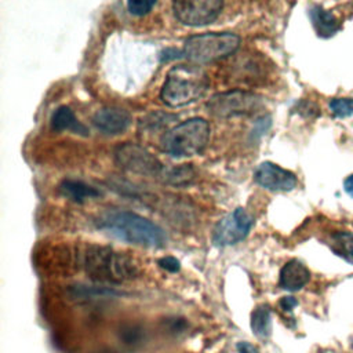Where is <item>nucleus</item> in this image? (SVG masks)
<instances>
[{
  "label": "nucleus",
  "instance_id": "obj_11",
  "mask_svg": "<svg viewBox=\"0 0 353 353\" xmlns=\"http://www.w3.org/2000/svg\"><path fill=\"white\" fill-rule=\"evenodd\" d=\"M132 117L128 110L117 106H106L98 109L92 116L94 125L105 134L117 135L131 125Z\"/></svg>",
  "mask_w": 353,
  "mask_h": 353
},
{
  "label": "nucleus",
  "instance_id": "obj_5",
  "mask_svg": "<svg viewBox=\"0 0 353 353\" xmlns=\"http://www.w3.org/2000/svg\"><path fill=\"white\" fill-rule=\"evenodd\" d=\"M240 46V37L230 32H210L185 40L182 55L194 63H208L232 55Z\"/></svg>",
  "mask_w": 353,
  "mask_h": 353
},
{
  "label": "nucleus",
  "instance_id": "obj_4",
  "mask_svg": "<svg viewBox=\"0 0 353 353\" xmlns=\"http://www.w3.org/2000/svg\"><path fill=\"white\" fill-rule=\"evenodd\" d=\"M210 124L203 117L188 119L160 137V148L174 157H189L204 150L210 139Z\"/></svg>",
  "mask_w": 353,
  "mask_h": 353
},
{
  "label": "nucleus",
  "instance_id": "obj_15",
  "mask_svg": "<svg viewBox=\"0 0 353 353\" xmlns=\"http://www.w3.org/2000/svg\"><path fill=\"white\" fill-rule=\"evenodd\" d=\"M59 192L66 199H69L74 203H84L88 199L101 196V192L97 188L87 185L85 182L79 181V179H63L59 183Z\"/></svg>",
  "mask_w": 353,
  "mask_h": 353
},
{
  "label": "nucleus",
  "instance_id": "obj_16",
  "mask_svg": "<svg viewBox=\"0 0 353 353\" xmlns=\"http://www.w3.org/2000/svg\"><path fill=\"white\" fill-rule=\"evenodd\" d=\"M330 247L336 255L353 265V232H335L330 239Z\"/></svg>",
  "mask_w": 353,
  "mask_h": 353
},
{
  "label": "nucleus",
  "instance_id": "obj_1",
  "mask_svg": "<svg viewBox=\"0 0 353 353\" xmlns=\"http://www.w3.org/2000/svg\"><path fill=\"white\" fill-rule=\"evenodd\" d=\"M97 226L116 239L143 247H161L167 241L165 232L157 223L131 211H106L99 215Z\"/></svg>",
  "mask_w": 353,
  "mask_h": 353
},
{
  "label": "nucleus",
  "instance_id": "obj_8",
  "mask_svg": "<svg viewBox=\"0 0 353 353\" xmlns=\"http://www.w3.org/2000/svg\"><path fill=\"white\" fill-rule=\"evenodd\" d=\"M254 226V216L245 208H236L225 215L215 225L212 232V243L219 247L233 245L244 240Z\"/></svg>",
  "mask_w": 353,
  "mask_h": 353
},
{
  "label": "nucleus",
  "instance_id": "obj_3",
  "mask_svg": "<svg viewBox=\"0 0 353 353\" xmlns=\"http://www.w3.org/2000/svg\"><path fill=\"white\" fill-rule=\"evenodd\" d=\"M83 266L85 273L97 281L123 283L138 274V266L130 256L101 245H88L85 248Z\"/></svg>",
  "mask_w": 353,
  "mask_h": 353
},
{
  "label": "nucleus",
  "instance_id": "obj_22",
  "mask_svg": "<svg viewBox=\"0 0 353 353\" xmlns=\"http://www.w3.org/2000/svg\"><path fill=\"white\" fill-rule=\"evenodd\" d=\"M154 4H156V1H153V0H150V1L149 0H132V1L127 3V8H128L130 14L141 17V15L148 14L154 7Z\"/></svg>",
  "mask_w": 353,
  "mask_h": 353
},
{
  "label": "nucleus",
  "instance_id": "obj_2",
  "mask_svg": "<svg viewBox=\"0 0 353 353\" xmlns=\"http://www.w3.org/2000/svg\"><path fill=\"white\" fill-rule=\"evenodd\" d=\"M208 87L210 80L203 69L194 65H175L165 76L160 98L167 106L179 108L200 99Z\"/></svg>",
  "mask_w": 353,
  "mask_h": 353
},
{
  "label": "nucleus",
  "instance_id": "obj_10",
  "mask_svg": "<svg viewBox=\"0 0 353 353\" xmlns=\"http://www.w3.org/2000/svg\"><path fill=\"white\" fill-rule=\"evenodd\" d=\"M254 179L259 186L270 192H290L298 183L294 172L272 161L261 163L254 171Z\"/></svg>",
  "mask_w": 353,
  "mask_h": 353
},
{
  "label": "nucleus",
  "instance_id": "obj_12",
  "mask_svg": "<svg viewBox=\"0 0 353 353\" xmlns=\"http://www.w3.org/2000/svg\"><path fill=\"white\" fill-rule=\"evenodd\" d=\"M310 280L309 269L298 259L288 261L280 270L279 284L287 291H298Z\"/></svg>",
  "mask_w": 353,
  "mask_h": 353
},
{
  "label": "nucleus",
  "instance_id": "obj_27",
  "mask_svg": "<svg viewBox=\"0 0 353 353\" xmlns=\"http://www.w3.org/2000/svg\"><path fill=\"white\" fill-rule=\"evenodd\" d=\"M343 188H345V192L353 197V174L349 175V176L345 179Z\"/></svg>",
  "mask_w": 353,
  "mask_h": 353
},
{
  "label": "nucleus",
  "instance_id": "obj_19",
  "mask_svg": "<svg viewBox=\"0 0 353 353\" xmlns=\"http://www.w3.org/2000/svg\"><path fill=\"white\" fill-rule=\"evenodd\" d=\"M119 295H121L119 291L108 287H87V285L73 287V296L76 299H103V298H114Z\"/></svg>",
  "mask_w": 353,
  "mask_h": 353
},
{
  "label": "nucleus",
  "instance_id": "obj_20",
  "mask_svg": "<svg viewBox=\"0 0 353 353\" xmlns=\"http://www.w3.org/2000/svg\"><path fill=\"white\" fill-rule=\"evenodd\" d=\"M175 119L176 117L170 113H164V112H159V110L152 112L139 121V128H143V131H156L159 128L167 127Z\"/></svg>",
  "mask_w": 353,
  "mask_h": 353
},
{
  "label": "nucleus",
  "instance_id": "obj_6",
  "mask_svg": "<svg viewBox=\"0 0 353 353\" xmlns=\"http://www.w3.org/2000/svg\"><path fill=\"white\" fill-rule=\"evenodd\" d=\"M262 106V97L258 94L232 90L225 92H218L210 98L207 102V109L211 114L222 119L251 114Z\"/></svg>",
  "mask_w": 353,
  "mask_h": 353
},
{
  "label": "nucleus",
  "instance_id": "obj_25",
  "mask_svg": "<svg viewBox=\"0 0 353 353\" xmlns=\"http://www.w3.org/2000/svg\"><path fill=\"white\" fill-rule=\"evenodd\" d=\"M280 307L284 310V312H291L296 305H298V301L294 298V296H283L279 302Z\"/></svg>",
  "mask_w": 353,
  "mask_h": 353
},
{
  "label": "nucleus",
  "instance_id": "obj_24",
  "mask_svg": "<svg viewBox=\"0 0 353 353\" xmlns=\"http://www.w3.org/2000/svg\"><path fill=\"white\" fill-rule=\"evenodd\" d=\"M159 265L161 269L171 272V273H175L181 269V262L174 256H164V258L159 259Z\"/></svg>",
  "mask_w": 353,
  "mask_h": 353
},
{
  "label": "nucleus",
  "instance_id": "obj_9",
  "mask_svg": "<svg viewBox=\"0 0 353 353\" xmlns=\"http://www.w3.org/2000/svg\"><path fill=\"white\" fill-rule=\"evenodd\" d=\"M222 7L223 3L221 0H181L172 3L176 19L189 26H203L214 22L219 17Z\"/></svg>",
  "mask_w": 353,
  "mask_h": 353
},
{
  "label": "nucleus",
  "instance_id": "obj_7",
  "mask_svg": "<svg viewBox=\"0 0 353 353\" xmlns=\"http://www.w3.org/2000/svg\"><path fill=\"white\" fill-rule=\"evenodd\" d=\"M113 156L117 165L132 174L159 176L164 171L161 161L153 153H150L148 149L138 143H121L114 149Z\"/></svg>",
  "mask_w": 353,
  "mask_h": 353
},
{
  "label": "nucleus",
  "instance_id": "obj_21",
  "mask_svg": "<svg viewBox=\"0 0 353 353\" xmlns=\"http://www.w3.org/2000/svg\"><path fill=\"white\" fill-rule=\"evenodd\" d=\"M330 110L336 117H349L353 114V98H334L330 101Z\"/></svg>",
  "mask_w": 353,
  "mask_h": 353
},
{
  "label": "nucleus",
  "instance_id": "obj_14",
  "mask_svg": "<svg viewBox=\"0 0 353 353\" xmlns=\"http://www.w3.org/2000/svg\"><path fill=\"white\" fill-rule=\"evenodd\" d=\"M51 128L58 132L59 131H72V132L80 134L83 137L88 135V130L85 128V125H83L77 120L73 110L66 105H62L54 110V113L51 116Z\"/></svg>",
  "mask_w": 353,
  "mask_h": 353
},
{
  "label": "nucleus",
  "instance_id": "obj_18",
  "mask_svg": "<svg viewBox=\"0 0 353 353\" xmlns=\"http://www.w3.org/2000/svg\"><path fill=\"white\" fill-rule=\"evenodd\" d=\"M161 176H164L163 179L171 185H176V186L188 185L194 178V170L192 168L190 164H181V165H175L172 168L164 170Z\"/></svg>",
  "mask_w": 353,
  "mask_h": 353
},
{
  "label": "nucleus",
  "instance_id": "obj_23",
  "mask_svg": "<svg viewBox=\"0 0 353 353\" xmlns=\"http://www.w3.org/2000/svg\"><path fill=\"white\" fill-rule=\"evenodd\" d=\"M270 125H272V119H270V116H262V117H259L255 123H254V128H252V131H251V137L254 138V139H258L259 137H262L269 128H270Z\"/></svg>",
  "mask_w": 353,
  "mask_h": 353
},
{
  "label": "nucleus",
  "instance_id": "obj_17",
  "mask_svg": "<svg viewBox=\"0 0 353 353\" xmlns=\"http://www.w3.org/2000/svg\"><path fill=\"white\" fill-rule=\"evenodd\" d=\"M251 330L258 338H268L272 332V313L269 306L261 305L251 313Z\"/></svg>",
  "mask_w": 353,
  "mask_h": 353
},
{
  "label": "nucleus",
  "instance_id": "obj_26",
  "mask_svg": "<svg viewBox=\"0 0 353 353\" xmlns=\"http://www.w3.org/2000/svg\"><path fill=\"white\" fill-rule=\"evenodd\" d=\"M236 347H237L239 353H259V350L254 345H251L250 342H245V341L239 342L236 345Z\"/></svg>",
  "mask_w": 353,
  "mask_h": 353
},
{
  "label": "nucleus",
  "instance_id": "obj_13",
  "mask_svg": "<svg viewBox=\"0 0 353 353\" xmlns=\"http://www.w3.org/2000/svg\"><path fill=\"white\" fill-rule=\"evenodd\" d=\"M309 17L316 33L320 37H331L341 29V22L335 14L319 4H313L309 8Z\"/></svg>",
  "mask_w": 353,
  "mask_h": 353
}]
</instances>
